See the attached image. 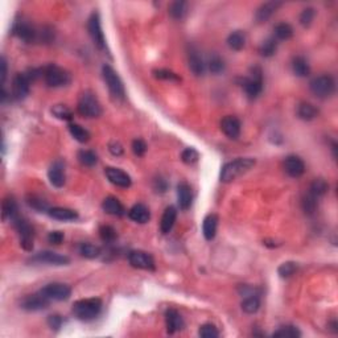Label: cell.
<instances>
[{
	"label": "cell",
	"instance_id": "obj_1",
	"mask_svg": "<svg viewBox=\"0 0 338 338\" xmlns=\"http://www.w3.org/2000/svg\"><path fill=\"white\" fill-rule=\"evenodd\" d=\"M254 165H255V159H251V157H239L237 160L229 161L222 167L219 178L222 182H226V184L233 182L247 173Z\"/></svg>",
	"mask_w": 338,
	"mask_h": 338
},
{
	"label": "cell",
	"instance_id": "obj_2",
	"mask_svg": "<svg viewBox=\"0 0 338 338\" xmlns=\"http://www.w3.org/2000/svg\"><path fill=\"white\" fill-rule=\"evenodd\" d=\"M100 310H102V301L96 297L78 300L73 304V308H71L74 317L79 321L94 320L99 316Z\"/></svg>",
	"mask_w": 338,
	"mask_h": 338
},
{
	"label": "cell",
	"instance_id": "obj_3",
	"mask_svg": "<svg viewBox=\"0 0 338 338\" xmlns=\"http://www.w3.org/2000/svg\"><path fill=\"white\" fill-rule=\"evenodd\" d=\"M77 110L79 115L85 118H98L102 114V107L99 100L91 91L82 93L77 104Z\"/></svg>",
	"mask_w": 338,
	"mask_h": 338
},
{
	"label": "cell",
	"instance_id": "obj_4",
	"mask_svg": "<svg viewBox=\"0 0 338 338\" xmlns=\"http://www.w3.org/2000/svg\"><path fill=\"white\" fill-rule=\"evenodd\" d=\"M102 75H103L104 83H106L108 90H110L111 95L118 98V99H125L126 96L125 85H123V81H122L117 71L111 68L110 65H103V68H102Z\"/></svg>",
	"mask_w": 338,
	"mask_h": 338
},
{
	"label": "cell",
	"instance_id": "obj_5",
	"mask_svg": "<svg viewBox=\"0 0 338 338\" xmlns=\"http://www.w3.org/2000/svg\"><path fill=\"white\" fill-rule=\"evenodd\" d=\"M310 91L317 96V98H321V99H325V98H329V96L333 95L335 90V82L333 79L331 75L322 74L318 75V77H314L309 83Z\"/></svg>",
	"mask_w": 338,
	"mask_h": 338
},
{
	"label": "cell",
	"instance_id": "obj_6",
	"mask_svg": "<svg viewBox=\"0 0 338 338\" xmlns=\"http://www.w3.org/2000/svg\"><path fill=\"white\" fill-rule=\"evenodd\" d=\"M44 79L49 87H62L70 83V74L57 65H48L44 68Z\"/></svg>",
	"mask_w": 338,
	"mask_h": 338
},
{
	"label": "cell",
	"instance_id": "obj_7",
	"mask_svg": "<svg viewBox=\"0 0 338 338\" xmlns=\"http://www.w3.org/2000/svg\"><path fill=\"white\" fill-rule=\"evenodd\" d=\"M87 31H89V35L91 40H93L94 45L99 50H102V52L108 53L104 33L102 31V24H100V16L98 12H93V14L90 15L89 20H87Z\"/></svg>",
	"mask_w": 338,
	"mask_h": 338
},
{
	"label": "cell",
	"instance_id": "obj_8",
	"mask_svg": "<svg viewBox=\"0 0 338 338\" xmlns=\"http://www.w3.org/2000/svg\"><path fill=\"white\" fill-rule=\"evenodd\" d=\"M14 226L20 237V245L25 251H32L33 250V238H35V230L27 219L22 217H16L14 219Z\"/></svg>",
	"mask_w": 338,
	"mask_h": 338
},
{
	"label": "cell",
	"instance_id": "obj_9",
	"mask_svg": "<svg viewBox=\"0 0 338 338\" xmlns=\"http://www.w3.org/2000/svg\"><path fill=\"white\" fill-rule=\"evenodd\" d=\"M40 292L50 301H65L71 296V288L64 283H49Z\"/></svg>",
	"mask_w": 338,
	"mask_h": 338
},
{
	"label": "cell",
	"instance_id": "obj_10",
	"mask_svg": "<svg viewBox=\"0 0 338 338\" xmlns=\"http://www.w3.org/2000/svg\"><path fill=\"white\" fill-rule=\"evenodd\" d=\"M243 89L249 98H257L260 95V93L263 91V75L259 68H254L249 78H245Z\"/></svg>",
	"mask_w": 338,
	"mask_h": 338
},
{
	"label": "cell",
	"instance_id": "obj_11",
	"mask_svg": "<svg viewBox=\"0 0 338 338\" xmlns=\"http://www.w3.org/2000/svg\"><path fill=\"white\" fill-rule=\"evenodd\" d=\"M129 262L132 267L139 268V270L153 271L156 268L152 255L146 251H140V250H135L129 254Z\"/></svg>",
	"mask_w": 338,
	"mask_h": 338
},
{
	"label": "cell",
	"instance_id": "obj_12",
	"mask_svg": "<svg viewBox=\"0 0 338 338\" xmlns=\"http://www.w3.org/2000/svg\"><path fill=\"white\" fill-rule=\"evenodd\" d=\"M31 262L37 264H48V266H66L70 263V259L65 255L53 253V251H41V253L36 254L31 259Z\"/></svg>",
	"mask_w": 338,
	"mask_h": 338
},
{
	"label": "cell",
	"instance_id": "obj_13",
	"mask_svg": "<svg viewBox=\"0 0 338 338\" xmlns=\"http://www.w3.org/2000/svg\"><path fill=\"white\" fill-rule=\"evenodd\" d=\"M31 83L32 81L29 79L27 73H19L15 75L14 81H12V98L16 100L24 99L29 94Z\"/></svg>",
	"mask_w": 338,
	"mask_h": 338
},
{
	"label": "cell",
	"instance_id": "obj_14",
	"mask_svg": "<svg viewBox=\"0 0 338 338\" xmlns=\"http://www.w3.org/2000/svg\"><path fill=\"white\" fill-rule=\"evenodd\" d=\"M104 175L111 184H114L115 186H119V188H130L132 184V180L129 173H126L125 171H122L119 168L107 167L104 169Z\"/></svg>",
	"mask_w": 338,
	"mask_h": 338
},
{
	"label": "cell",
	"instance_id": "obj_15",
	"mask_svg": "<svg viewBox=\"0 0 338 338\" xmlns=\"http://www.w3.org/2000/svg\"><path fill=\"white\" fill-rule=\"evenodd\" d=\"M49 299H47L45 296L40 292V293H35V295H29L24 297L22 301V308L29 312H37V310L47 309L49 305Z\"/></svg>",
	"mask_w": 338,
	"mask_h": 338
},
{
	"label": "cell",
	"instance_id": "obj_16",
	"mask_svg": "<svg viewBox=\"0 0 338 338\" xmlns=\"http://www.w3.org/2000/svg\"><path fill=\"white\" fill-rule=\"evenodd\" d=\"M284 171L291 177L299 178L305 172V164H304L301 157L296 156V155H289V156L285 157L284 160Z\"/></svg>",
	"mask_w": 338,
	"mask_h": 338
},
{
	"label": "cell",
	"instance_id": "obj_17",
	"mask_svg": "<svg viewBox=\"0 0 338 338\" xmlns=\"http://www.w3.org/2000/svg\"><path fill=\"white\" fill-rule=\"evenodd\" d=\"M48 178H49L50 184L54 188H62L66 181V176H65V164L61 160H56L49 167L48 171Z\"/></svg>",
	"mask_w": 338,
	"mask_h": 338
},
{
	"label": "cell",
	"instance_id": "obj_18",
	"mask_svg": "<svg viewBox=\"0 0 338 338\" xmlns=\"http://www.w3.org/2000/svg\"><path fill=\"white\" fill-rule=\"evenodd\" d=\"M12 33L25 43H32L37 37L36 29L29 23L23 22V20L15 22L14 27H12Z\"/></svg>",
	"mask_w": 338,
	"mask_h": 338
},
{
	"label": "cell",
	"instance_id": "obj_19",
	"mask_svg": "<svg viewBox=\"0 0 338 338\" xmlns=\"http://www.w3.org/2000/svg\"><path fill=\"white\" fill-rule=\"evenodd\" d=\"M221 130L230 139H238L241 135V122L238 118L228 115L221 121Z\"/></svg>",
	"mask_w": 338,
	"mask_h": 338
},
{
	"label": "cell",
	"instance_id": "obj_20",
	"mask_svg": "<svg viewBox=\"0 0 338 338\" xmlns=\"http://www.w3.org/2000/svg\"><path fill=\"white\" fill-rule=\"evenodd\" d=\"M189 69L194 75H202L205 73V62L196 48L190 47L188 50Z\"/></svg>",
	"mask_w": 338,
	"mask_h": 338
},
{
	"label": "cell",
	"instance_id": "obj_21",
	"mask_svg": "<svg viewBox=\"0 0 338 338\" xmlns=\"http://www.w3.org/2000/svg\"><path fill=\"white\" fill-rule=\"evenodd\" d=\"M281 4L283 3H280V2H267V3L262 4V6L257 10L255 20H257L259 24L268 22L271 19V16L281 7Z\"/></svg>",
	"mask_w": 338,
	"mask_h": 338
},
{
	"label": "cell",
	"instance_id": "obj_22",
	"mask_svg": "<svg viewBox=\"0 0 338 338\" xmlns=\"http://www.w3.org/2000/svg\"><path fill=\"white\" fill-rule=\"evenodd\" d=\"M192 188L186 182H180L177 185V203L181 210H188L192 206Z\"/></svg>",
	"mask_w": 338,
	"mask_h": 338
},
{
	"label": "cell",
	"instance_id": "obj_23",
	"mask_svg": "<svg viewBox=\"0 0 338 338\" xmlns=\"http://www.w3.org/2000/svg\"><path fill=\"white\" fill-rule=\"evenodd\" d=\"M165 325L168 333L175 334L176 331H180L184 327V320L176 309H168L165 313Z\"/></svg>",
	"mask_w": 338,
	"mask_h": 338
},
{
	"label": "cell",
	"instance_id": "obj_24",
	"mask_svg": "<svg viewBox=\"0 0 338 338\" xmlns=\"http://www.w3.org/2000/svg\"><path fill=\"white\" fill-rule=\"evenodd\" d=\"M48 214H49L50 218L57 219V221H75L78 218V213L75 210L69 209V207H50L48 210Z\"/></svg>",
	"mask_w": 338,
	"mask_h": 338
},
{
	"label": "cell",
	"instance_id": "obj_25",
	"mask_svg": "<svg viewBox=\"0 0 338 338\" xmlns=\"http://www.w3.org/2000/svg\"><path fill=\"white\" fill-rule=\"evenodd\" d=\"M102 209H103L104 213L110 214V215H114V217H122L125 214V206L122 205V202L117 197H107L103 199L102 202Z\"/></svg>",
	"mask_w": 338,
	"mask_h": 338
},
{
	"label": "cell",
	"instance_id": "obj_26",
	"mask_svg": "<svg viewBox=\"0 0 338 338\" xmlns=\"http://www.w3.org/2000/svg\"><path fill=\"white\" fill-rule=\"evenodd\" d=\"M129 217L130 219L138 223H147L151 218L150 209L143 203H136L129 210Z\"/></svg>",
	"mask_w": 338,
	"mask_h": 338
},
{
	"label": "cell",
	"instance_id": "obj_27",
	"mask_svg": "<svg viewBox=\"0 0 338 338\" xmlns=\"http://www.w3.org/2000/svg\"><path fill=\"white\" fill-rule=\"evenodd\" d=\"M176 218H177V209L175 206H168L167 209L164 210L160 222V230L163 234L171 233V230L175 226Z\"/></svg>",
	"mask_w": 338,
	"mask_h": 338
},
{
	"label": "cell",
	"instance_id": "obj_28",
	"mask_svg": "<svg viewBox=\"0 0 338 338\" xmlns=\"http://www.w3.org/2000/svg\"><path fill=\"white\" fill-rule=\"evenodd\" d=\"M218 217L215 214H209L202 222V234L206 241H213L217 234Z\"/></svg>",
	"mask_w": 338,
	"mask_h": 338
},
{
	"label": "cell",
	"instance_id": "obj_29",
	"mask_svg": "<svg viewBox=\"0 0 338 338\" xmlns=\"http://www.w3.org/2000/svg\"><path fill=\"white\" fill-rule=\"evenodd\" d=\"M317 115H318V110L312 103H308V102H303L300 103L297 107V117L301 119V121L309 122L316 119Z\"/></svg>",
	"mask_w": 338,
	"mask_h": 338
},
{
	"label": "cell",
	"instance_id": "obj_30",
	"mask_svg": "<svg viewBox=\"0 0 338 338\" xmlns=\"http://www.w3.org/2000/svg\"><path fill=\"white\" fill-rule=\"evenodd\" d=\"M260 308V299L259 296L255 293H250V295L245 296V299L242 301V309L245 313L254 314L257 313Z\"/></svg>",
	"mask_w": 338,
	"mask_h": 338
},
{
	"label": "cell",
	"instance_id": "obj_31",
	"mask_svg": "<svg viewBox=\"0 0 338 338\" xmlns=\"http://www.w3.org/2000/svg\"><path fill=\"white\" fill-rule=\"evenodd\" d=\"M2 209H3V219H4V221H7V219H10V221H14L15 218L19 215V214H18V203H16V201H15L12 197H7V198L4 199Z\"/></svg>",
	"mask_w": 338,
	"mask_h": 338
},
{
	"label": "cell",
	"instance_id": "obj_32",
	"mask_svg": "<svg viewBox=\"0 0 338 338\" xmlns=\"http://www.w3.org/2000/svg\"><path fill=\"white\" fill-rule=\"evenodd\" d=\"M292 70L295 73L297 77H308L310 73V68L309 64H308V61L305 60L304 57L299 56V57H295L293 61H292Z\"/></svg>",
	"mask_w": 338,
	"mask_h": 338
},
{
	"label": "cell",
	"instance_id": "obj_33",
	"mask_svg": "<svg viewBox=\"0 0 338 338\" xmlns=\"http://www.w3.org/2000/svg\"><path fill=\"white\" fill-rule=\"evenodd\" d=\"M246 36L242 31H235L228 37V45L233 50H241L245 48Z\"/></svg>",
	"mask_w": 338,
	"mask_h": 338
},
{
	"label": "cell",
	"instance_id": "obj_34",
	"mask_svg": "<svg viewBox=\"0 0 338 338\" xmlns=\"http://www.w3.org/2000/svg\"><path fill=\"white\" fill-rule=\"evenodd\" d=\"M69 132L78 143H87L90 140V132L77 123L69 125Z\"/></svg>",
	"mask_w": 338,
	"mask_h": 338
},
{
	"label": "cell",
	"instance_id": "obj_35",
	"mask_svg": "<svg viewBox=\"0 0 338 338\" xmlns=\"http://www.w3.org/2000/svg\"><path fill=\"white\" fill-rule=\"evenodd\" d=\"M274 35L276 40H281V41H285V40H289L293 36V28L288 23H279L274 29Z\"/></svg>",
	"mask_w": 338,
	"mask_h": 338
},
{
	"label": "cell",
	"instance_id": "obj_36",
	"mask_svg": "<svg viewBox=\"0 0 338 338\" xmlns=\"http://www.w3.org/2000/svg\"><path fill=\"white\" fill-rule=\"evenodd\" d=\"M276 49H278V41L275 37H270V39L262 43L259 48V53L263 57H272L276 53Z\"/></svg>",
	"mask_w": 338,
	"mask_h": 338
},
{
	"label": "cell",
	"instance_id": "obj_37",
	"mask_svg": "<svg viewBox=\"0 0 338 338\" xmlns=\"http://www.w3.org/2000/svg\"><path fill=\"white\" fill-rule=\"evenodd\" d=\"M79 254L86 259H95L100 255V249L93 243H82L79 246Z\"/></svg>",
	"mask_w": 338,
	"mask_h": 338
},
{
	"label": "cell",
	"instance_id": "obj_38",
	"mask_svg": "<svg viewBox=\"0 0 338 338\" xmlns=\"http://www.w3.org/2000/svg\"><path fill=\"white\" fill-rule=\"evenodd\" d=\"M78 160L85 167H94L98 163V156L94 151L82 150L78 152Z\"/></svg>",
	"mask_w": 338,
	"mask_h": 338
},
{
	"label": "cell",
	"instance_id": "obj_39",
	"mask_svg": "<svg viewBox=\"0 0 338 338\" xmlns=\"http://www.w3.org/2000/svg\"><path fill=\"white\" fill-rule=\"evenodd\" d=\"M186 14V2L177 0L169 6V15L176 20H181Z\"/></svg>",
	"mask_w": 338,
	"mask_h": 338
},
{
	"label": "cell",
	"instance_id": "obj_40",
	"mask_svg": "<svg viewBox=\"0 0 338 338\" xmlns=\"http://www.w3.org/2000/svg\"><path fill=\"white\" fill-rule=\"evenodd\" d=\"M52 114L60 121L69 122L73 119V111L65 104H56V106L52 107Z\"/></svg>",
	"mask_w": 338,
	"mask_h": 338
},
{
	"label": "cell",
	"instance_id": "obj_41",
	"mask_svg": "<svg viewBox=\"0 0 338 338\" xmlns=\"http://www.w3.org/2000/svg\"><path fill=\"white\" fill-rule=\"evenodd\" d=\"M317 197L313 196L312 193H306L305 196L301 199V207H303L304 213L305 214H313L317 209Z\"/></svg>",
	"mask_w": 338,
	"mask_h": 338
},
{
	"label": "cell",
	"instance_id": "obj_42",
	"mask_svg": "<svg viewBox=\"0 0 338 338\" xmlns=\"http://www.w3.org/2000/svg\"><path fill=\"white\" fill-rule=\"evenodd\" d=\"M329 189V184L325 181L324 178H316L312 184H310L309 193H312L313 196H316L317 198L321 196H324L325 193L327 192Z\"/></svg>",
	"mask_w": 338,
	"mask_h": 338
},
{
	"label": "cell",
	"instance_id": "obj_43",
	"mask_svg": "<svg viewBox=\"0 0 338 338\" xmlns=\"http://www.w3.org/2000/svg\"><path fill=\"white\" fill-rule=\"evenodd\" d=\"M297 268H299V264L296 263V262H284V263L279 266L278 274L283 279L291 278L292 275L297 271Z\"/></svg>",
	"mask_w": 338,
	"mask_h": 338
},
{
	"label": "cell",
	"instance_id": "obj_44",
	"mask_svg": "<svg viewBox=\"0 0 338 338\" xmlns=\"http://www.w3.org/2000/svg\"><path fill=\"white\" fill-rule=\"evenodd\" d=\"M301 333L296 326H292V325H287V326H281L280 329L274 333V337H280V338H296L300 337Z\"/></svg>",
	"mask_w": 338,
	"mask_h": 338
},
{
	"label": "cell",
	"instance_id": "obj_45",
	"mask_svg": "<svg viewBox=\"0 0 338 338\" xmlns=\"http://www.w3.org/2000/svg\"><path fill=\"white\" fill-rule=\"evenodd\" d=\"M99 237L104 243H112L118 238L117 230L110 224H104L99 229Z\"/></svg>",
	"mask_w": 338,
	"mask_h": 338
},
{
	"label": "cell",
	"instance_id": "obj_46",
	"mask_svg": "<svg viewBox=\"0 0 338 338\" xmlns=\"http://www.w3.org/2000/svg\"><path fill=\"white\" fill-rule=\"evenodd\" d=\"M153 75H155L157 79H163V81H171V82L181 81V78H180L176 73H173L172 70H168V69H157V70H153Z\"/></svg>",
	"mask_w": 338,
	"mask_h": 338
},
{
	"label": "cell",
	"instance_id": "obj_47",
	"mask_svg": "<svg viewBox=\"0 0 338 338\" xmlns=\"http://www.w3.org/2000/svg\"><path fill=\"white\" fill-rule=\"evenodd\" d=\"M199 337L202 338H217L219 337V331L215 327V325L213 324H203L199 326L198 330Z\"/></svg>",
	"mask_w": 338,
	"mask_h": 338
},
{
	"label": "cell",
	"instance_id": "obj_48",
	"mask_svg": "<svg viewBox=\"0 0 338 338\" xmlns=\"http://www.w3.org/2000/svg\"><path fill=\"white\" fill-rule=\"evenodd\" d=\"M198 159H199L198 151L194 150L193 147H189V148H185V150L182 151L181 160L185 164H188V165H192V164L197 163Z\"/></svg>",
	"mask_w": 338,
	"mask_h": 338
},
{
	"label": "cell",
	"instance_id": "obj_49",
	"mask_svg": "<svg viewBox=\"0 0 338 338\" xmlns=\"http://www.w3.org/2000/svg\"><path fill=\"white\" fill-rule=\"evenodd\" d=\"M28 205L32 209L37 210V211H40V213H43V211H48L49 210V207H48V202L47 201H44L41 197H37V196H31L28 198Z\"/></svg>",
	"mask_w": 338,
	"mask_h": 338
},
{
	"label": "cell",
	"instance_id": "obj_50",
	"mask_svg": "<svg viewBox=\"0 0 338 338\" xmlns=\"http://www.w3.org/2000/svg\"><path fill=\"white\" fill-rule=\"evenodd\" d=\"M209 70L213 74H219L224 70V62L219 56H213L209 61Z\"/></svg>",
	"mask_w": 338,
	"mask_h": 338
},
{
	"label": "cell",
	"instance_id": "obj_51",
	"mask_svg": "<svg viewBox=\"0 0 338 338\" xmlns=\"http://www.w3.org/2000/svg\"><path fill=\"white\" fill-rule=\"evenodd\" d=\"M314 15H316L314 8L312 7L304 8L301 15H300V24L303 25V27H309V25L312 24V22H313Z\"/></svg>",
	"mask_w": 338,
	"mask_h": 338
},
{
	"label": "cell",
	"instance_id": "obj_52",
	"mask_svg": "<svg viewBox=\"0 0 338 338\" xmlns=\"http://www.w3.org/2000/svg\"><path fill=\"white\" fill-rule=\"evenodd\" d=\"M48 325L52 330L58 331L64 325V318L60 314H52V316L48 317Z\"/></svg>",
	"mask_w": 338,
	"mask_h": 338
},
{
	"label": "cell",
	"instance_id": "obj_53",
	"mask_svg": "<svg viewBox=\"0 0 338 338\" xmlns=\"http://www.w3.org/2000/svg\"><path fill=\"white\" fill-rule=\"evenodd\" d=\"M132 151L136 156H143L147 152V144L144 140L135 139L132 142Z\"/></svg>",
	"mask_w": 338,
	"mask_h": 338
},
{
	"label": "cell",
	"instance_id": "obj_54",
	"mask_svg": "<svg viewBox=\"0 0 338 338\" xmlns=\"http://www.w3.org/2000/svg\"><path fill=\"white\" fill-rule=\"evenodd\" d=\"M65 235L62 232H50L49 235H48V242L52 243V245H61V243L64 242Z\"/></svg>",
	"mask_w": 338,
	"mask_h": 338
},
{
	"label": "cell",
	"instance_id": "obj_55",
	"mask_svg": "<svg viewBox=\"0 0 338 338\" xmlns=\"http://www.w3.org/2000/svg\"><path fill=\"white\" fill-rule=\"evenodd\" d=\"M108 151H110L111 155H114V156H122L125 150H123V146H122L119 142H111L108 144Z\"/></svg>",
	"mask_w": 338,
	"mask_h": 338
},
{
	"label": "cell",
	"instance_id": "obj_56",
	"mask_svg": "<svg viewBox=\"0 0 338 338\" xmlns=\"http://www.w3.org/2000/svg\"><path fill=\"white\" fill-rule=\"evenodd\" d=\"M168 188V184L165 180H163V178H157L156 181H155V189H156L157 192H165Z\"/></svg>",
	"mask_w": 338,
	"mask_h": 338
},
{
	"label": "cell",
	"instance_id": "obj_57",
	"mask_svg": "<svg viewBox=\"0 0 338 338\" xmlns=\"http://www.w3.org/2000/svg\"><path fill=\"white\" fill-rule=\"evenodd\" d=\"M0 66H2V86L4 87V83H6V79H7V61L4 57L2 58Z\"/></svg>",
	"mask_w": 338,
	"mask_h": 338
}]
</instances>
